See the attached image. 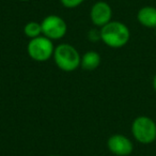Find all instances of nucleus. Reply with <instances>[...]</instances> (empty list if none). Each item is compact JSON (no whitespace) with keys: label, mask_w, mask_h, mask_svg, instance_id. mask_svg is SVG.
Returning a JSON list of instances; mask_svg holds the SVG:
<instances>
[{"label":"nucleus","mask_w":156,"mask_h":156,"mask_svg":"<svg viewBox=\"0 0 156 156\" xmlns=\"http://www.w3.org/2000/svg\"><path fill=\"white\" fill-rule=\"evenodd\" d=\"M100 30L101 41L110 48H122L129 42V28L119 20H111Z\"/></svg>","instance_id":"obj_1"},{"label":"nucleus","mask_w":156,"mask_h":156,"mask_svg":"<svg viewBox=\"0 0 156 156\" xmlns=\"http://www.w3.org/2000/svg\"><path fill=\"white\" fill-rule=\"evenodd\" d=\"M52 58L59 69L66 72V73L76 71L80 66V54L71 44H59L57 47H55Z\"/></svg>","instance_id":"obj_2"},{"label":"nucleus","mask_w":156,"mask_h":156,"mask_svg":"<svg viewBox=\"0 0 156 156\" xmlns=\"http://www.w3.org/2000/svg\"><path fill=\"white\" fill-rule=\"evenodd\" d=\"M132 135L142 144H150L156 140V123L147 115H139L132 123Z\"/></svg>","instance_id":"obj_3"},{"label":"nucleus","mask_w":156,"mask_h":156,"mask_svg":"<svg viewBox=\"0 0 156 156\" xmlns=\"http://www.w3.org/2000/svg\"><path fill=\"white\" fill-rule=\"evenodd\" d=\"M55 51L54 43L50 39L41 35L31 39L27 45V52L33 61L45 62L52 58Z\"/></svg>","instance_id":"obj_4"},{"label":"nucleus","mask_w":156,"mask_h":156,"mask_svg":"<svg viewBox=\"0 0 156 156\" xmlns=\"http://www.w3.org/2000/svg\"><path fill=\"white\" fill-rule=\"evenodd\" d=\"M42 34L51 41L61 40L67 32V24L58 15H48L42 20Z\"/></svg>","instance_id":"obj_5"},{"label":"nucleus","mask_w":156,"mask_h":156,"mask_svg":"<svg viewBox=\"0 0 156 156\" xmlns=\"http://www.w3.org/2000/svg\"><path fill=\"white\" fill-rule=\"evenodd\" d=\"M107 147L115 156H128L134 151V143L124 135L115 134L107 140Z\"/></svg>","instance_id":"obj_6"},{"label":"nucleus","mask_w":156,"mask_h":156,"mask_svg":"<svg viewBox=\"0 0 156 156\" xmlns=\"http://www.w3.org/2000/svg\"><path fill=\"white\" fill-rule=\"evenodd\" d=\"M112 18V9L106 1H98L91 7L90 10V20L96 27H104Z\"/></svg>","instance_id":"obj_7"},{"label":"nucleus","mask_w":156,"mask_h":156,"mask_svg":"<svg viewBox=\"0 0 156 156\" xmlns=\"http://www.w3.org/2000/svg\"><path fill=\"white\" fill-rule=\"evenodd\" d=\"M137 20L141 26L149 29L156 28V8L145 5L137 12Z\"/></svg>","instance_id":"obj_8"},{"label":"nucleus","mask_w":156,"mask_h":156,"mask_svg":"<svg viewBox=\"0 0 156 156\" xmlns=\"http://www.w3.org/2000/svg\"><path fill=\"white\" fill-rule=\"evenodd\" d=\"M102 57L95 50H89L86 52L83 56H81L80 60V67L85 71L92 72L96 69L101 65Z\"/></svg>","instance_id":"obj_9"},{"label":"nucleus","mask_w":156,"mask_h":156,"mask_svg":"<svg viewBox=\"0 0 156 156\" xmlns=\"http://www.w3.org/2000/svg\"><path fill=\"white\" fill-rule=\"evenodd\" d=\"M24 33L29 39H35L37 37H41L42 34V26L41 23L37 22H29L25 25Z\"/></svg>","instance_id":"obj_10"},{"label":"nucleus","mask_w":156,"mask_h":156,"mask_svg":"<svg viewBox=\"0 0 156 156\" xmlns=\"http://www.w3.org/2000/svg\"><path fill=\"white\" fill-rule=\"evenodd\" d=\"M60 1L63 7L66 9H74L85 2V0H60Z\"/></svg>","instance_id":"obj_11"},{"label":"nucleus","mask_w":156,"mask_h":156,"mask_svg":"<svg viewBox=\"0 0 156 156\" xmlns=\"http://www.w3.org/2000/svg\"><path fill=\"white\" fill-rule=\"evenodd\" d=\"M88 39L91 42H98L101 40V30L98 29H91L88 33Z\"/></svg>","instance_id":"obj_12"},{"label":"nucleus","mask_w":156,"mask_h":156,"mask_svg":"<svg viewBox=\"0 0 156 156\" xmlns=\"http://www.w3.org/2000/svg\"><path fill=\"white\" fill-rule=\"evenodd\" d=\"M152 85H153V89H154V91L156 92V75L154 76V78H153V83H152Z\"/></svg>","instance_id":"obj_13"},{"label":"nucleus","mask_w":156,"mask_h":156,"mask_svg":"<svg viewBox=\"0 0 156 156\" xmlns=\"http://www.w3.org/2000/svg\"><path fill=\"white\" fill-rule=\"evenodd\" d=\"M20 1H25V2H27V1H31V0H20Z\"/></svg>","instance_id":"obj_14"},{"label":"nucleus","mask_w":156,"mask_h":156,"mask_svg":"<svg viewBox=\"0 0 156 156\" xmlns=\"http://www.w3.org/2000/svg\"><path fill=\"white\" fill-rule=\"evenodd\" d=\"M48 156H57V155H48Z\"/></svg>","instance_id":"obj_15"},{"label":"nucleus","mask_w":156,"mask_h":156,"mask_svg":"<svg viewBox=\"0 0 156 156\" xmlns=\"http://www.w3.org/2000/svg\"><path fill=\"white\" fill-rule=\"evenodd\" d=\"M113 156H115V155H113Z\"/></svg>","instance_id":"obj_16"}]
</instances>
